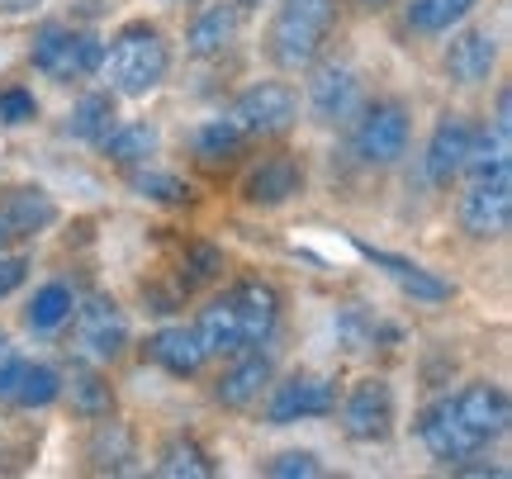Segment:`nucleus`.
<instances>
[{
  "mask_svg": "<svg viewBox=\"0 0 512 479\" xmlns=\"http://www.w3.org/2000/svg\"><path fill=\"white\" fill-rule=\"evenodd\" d=\"M299 190H304V166H299V157H290V152H275L266 162H256L252 171H247V181H242L247 204H266V209L294 200Z\"/></svg>",
  "mask_w": 512,
  "mask_h": 479,
  "instance_id": "f8f14e48",
  "label": "nucleus"
},
{
  "mask_svg": "<svg viewBox=\"0 0 512 479\" xmlns=\"http://www.w3.org/2000/svg\"><path fill=\"white\" fill-rule=\"evenodd\" d=\"M133 190L143 195V200H157V204H185L190 200V185L181 176H171V171H157V166H133Z\"/></svg>",
  "mask_w": 512,
  "mask_h": 479,
  "instance_id": "2f4dec72",
  "label": "nucleus"
},
{
  "mask_svg": "<svg viewBox=\"0 0 512 479\" xmlns=\"http://www.w3.org/2000/svg\"><path fill=\"white\" fill-rule=\"evenodd\" d=\"M266 475L271 479H318L323 465H318L313 451H285V456H275V461L266 465Z\"/></svg>",
  "mask_w": 512,
  "mask_h": 479,
  "instance_id": "473e14b6",
  "label": "nucleus"
},
{
  "mask_svg": "<svg viewBox=\"0 0 512 479\" xmlns=\"http://www.w3.org/2000/svg\"><path fill=\"white\" fill-rule=\"evenodd\" d=\"M57 399H67L76 418H91V423H95V418H110V413H114V389H110V380H105V375H100L95 366H86V361H81V366H72V375L62 380V394H57Z\"/></svg>",
  "mask_w": 512,
  "mask_h": 479,
  "instance_id": "a211bd4d",
  "label": "nucleus"
},
{
  "mask_svg": "<svg viewBox=\"0 0 512 479\" xmlns=\"http://www.w3.org/2000/svg\"><path fill=\"white\" fill-rule=\"evenodd\" d=\"M15 375H19V351L10 347V337L0 332V399L15 394Z\"/></svg>",
  "mask_w": 512,
  "mask_h": 479,
  "instance_id": "c9c22d12",
  "label": "nucleus"
},
{
  "mask_svg": "<svg viewBox=\"0 0 512 479\" xmlns=\"http://www.w3.org/2000/svg\"><path fill=\"white\" fill-rule=\"evenodd\" d=\"M418 432H422V446L432 451V461H441V465H465L479 446H484L475 432H470V423L460 418L456 399H441V404L427 408Z\"/></svg>",
  "mask_w": 512,
  "mask_h": 479,
  "instance_id": "9d476101",
  "label": "nucleus"
},
{
  "mask_svg": "<svg viewBox=\"0 0 512 479\" xmlns=\"http://www.w3.org/2000/svg\"><path fill=\"white\" fill-rule=\"evenodd\" d=\"M72 351L86 366H110L128 347V318L110 295H91L81 309H72Z\"/></svg>",
  "mask_w": 512,
  "mask_h": 479,
  "instance_id": "7ed1b4c3",
  "label": "nucleus"
},
{
  "mask_svg": "<svg viewBox=\"0 0 512 479\" xmlns=\"http://www.w3.org/2000/svg\"><path fill=\"white\" fill-rule=\"evenodd\" d=\"M361 257L370 261V266H380L384 276L394 280V285H403L413 299H422V304H441V299H451V285L441 276H432L427 266H418V261L408 257H394V252H380V247H366L361 242Z\"/></svg>",
  "mask_w": 512,
  "mask_h": 479,
  "instance_id": "dca6fc26",
  "label": "nucleus"
},
{
  "mask_svg": "<svg viewBox=\"0 0 512 479\" xmlns=\"http://www.w3.org/2000/svg\"><path fill=\"white\" fill-rule=\"evenodd\" d=\"M342 432L351 442H384L394 432V389L384 380L351 385L347 404H342Z\"/></svg>",
  "mask_w": 512,
  "mask_h": 479,
  "instance_id": "1a4fd4ad",
  "label": "nucleus"
},
{
  "mask_svg": "<svg viewBox=\"0 0 512 479\" xmlns=\"http://www.w3.org/2000/svg\"><path fill=\"white\" fill-rule=\"evenodd\" d=\"M228 299H233V309H238L247 347H261V342L275 332V323H280V290L266 285V280H242Z\"/></svg>",
  "mask_w": 512,
  "mask_h": 479,
  "instance_id": "2eb2a0df",
  "label": "nucleus"
},
{
  "mask_svg": "<svg viewBox=\"0 0 512 479\" xmlns=\"http://www.w3.org/2000/svg\"><path fill=\"white\" fill-rule=\"evenodd\" d=\"M494 62H498V43L489 34L470 29V34H460L456 43H451L446 72H451V81H460V86H479V81L494 76Z\"/></svg>",
  "mask_w": 512,
  "mask_h": 479,
  "instance_id": "6ab92c4d",
  "label": "nucleus"
},
{
  "mask_svg": "<svg viewBox=\"0 0 512 479\" xmlns=\"http://www.w3.org/2000/svg\"><path fill=\"white\" fill-rule=\"evenodd\" d=\"M5 219L15 228V238H34L43 228H53L57 223V204L48 200V190H38V185H19V190H5Z\"/></svg>",
  "mask_w": 512,
  "mask_h": 479,
  "instance_id": "aec40b11",
  "label": "nucleus"
},
{
  "mask_svg": "<svg viewBox=\"0 0 512 479\" xmlns=\"http://www.w3.org/2000/svg\"><path fill=\"white\" fill-rule=\"evenodd\" d=\"M38 0H5V10H10V15H24V10H34Z\"/></svg>",
  "mask_w": 512,
  "mask_h": 479,
  "instance_id": "4c0bfd02",
  "label": "nucleus"
},
{
  "mask_svg": "<svg viewBox=\"0 0 512 479\" xmlns=\"http://www.w3.org/2000/svg\"><path fill=\"white\" fill-rule=\"evenodd\" d=\"M166 5H195V0H166Z\"/></svg>",
  "mask_w": 512,
  "mask_h": 479,
  "instance_id": "a19ab883",
  "label": "nucleus"
},
{
  "mask_svg": "<svg viewBox=\"0 0 512 479\" xmlns=\"http://www.w3.org/2000/svg\"><path fill=\"white\" fill-rule=\"evenodd\" d=\"M470 124L460 119V114H446L437 129H432V143H427V157H422V166H427V181L432 185H451L465 171V157H470Z\"/></svg>",
  "mask_w": 512,
  "mask_h": 479,
  "instance_id": "ddd939ff",
  "label": "nucleus"
},
{
  "mask_svg": "<svg viewBox=\"0 0 512 479\" xmlns=\"http://www.w3.org/2000/svg\"><path fill=\"white\" fill-rule=\"evenodd\" d=\"M309 110L323 119V124H342L351 114L361 110V81L351 67L342 62H328V67H318L309 81Z\"/></svg>",
  "mask_w": 512,
  "mask_h": 479,
  "instance_id": "9b49d317",
  "label": "nucleus"
},
{
  "mask_svg": "<svg viewBox=\"0 0 512 479\" xmlns=\"http://www.w3.org/2000/svg\"><path fill=\"white\" fill-rule=\"evenodd\" d=\"M332 24H337V0H280L271 24V57L285 72L313 67L323 53Z\"/></svg>",
  "mask_w": 512,
  "mask_h": 479,
  "instance_id": "f03ea898",
  "label": "nucleus"
},
{
  "mask_svg": "<svg viewBox=\"0 0 512 479\" xmlns=\"http://www.w3.org/2000/svg\"><path fill=\"white\" fill-rule=\"evenodd\" d=\"M337 413V385L328 375H290L285 385H275L266 404V423H304V418H328Z\"/></svg>",
  "mask_w": 512,
  "mask_h": 479,
  "instance_id": "6e6552de",
  "label": "nucleus"
},
{
  "mask_svg": "<svg viewBox=\"0 0 512 479\" xmlns=\"http://www.w3.org/2000/svg\"><path fill=\"white\" fill-rule=\"evenodd\" d=\"M512 223V166L479 171L470 190L460 195V228L479 242H494Z\"/></svg>",
  "mask_w": 512,
  "mask_h": 479,
  "instance_id": "39448f33",
  "label": "nucleus"
},
{
  "mask_svg": "<svg viewBox=\"0 0 512 479\" xmlns=\"http://www.w3.org/2000/svg\"><path fill=\"white\" fill-rule=\"evenodd\" d=\"M100 148L110 152L119 166H143L157 152V129L152 124H114Z\"/></svg>",
  "mask_w": 512,
  "mask_h": 479,
  "instance_id": "cd10ccee",
  "label": "nucleus"
},
{
  "mask_svg": "<svg viewBox=\"0 0 512 479\" xmlns=\"http://www.w3.org/2000/svg\"><path fill=\"white\" fill-rule=\"evenodd\" d=\"M72 309H76L72 285H62V280H48L43 290H34L29 309H24V323H29L34 332H57L62 323H72Z\"/></svg>",
  "mask_w": 512,
  "mask_h": 479,
  "instance_id": "b1692460",
  "label": "nucleus"
},
{
  "mask_svg": "<svg viewBox=\"0 0 512 479\" xmlns=\"http://www.w3.org/2000/svg\"><path fill=\"white\" fill-rule=\"evenodd\" d=\"M24 276H29V261L24 257H0V299L15 295L19 285H24Z\"/></svg>",
  "mask_w": 512,
  "mask_h": 479,
  "instance_id": "e433bc0d",
  "label": "nucleus"
},
{
  "mask_svg": "<svg viewBox=\"0 0 512 479\" xmlns=\"http://www.w3.org/2000/svg\"><path fill=\"white\" fill-rule=\"evenodd\" d=\"M456 408L460 418L470 423V432H475L479 442H498L503 432H508L512 423V408H508V394L498 385H489V380H479V385H465L456 394Z\"/></svg>",
  "mask_w": 512,
  "mask_h": 479,
  "instance_id": "4468645a",
  "label": "nucleus"
},
{
  "mask_svg": "<svg viewBox=\"0 0 512 479\" xmlns=\"http://www.w3.org/2000/svg\"><path fill=\"white\" fill-rule=\"evenodd\" d=\"M147 356L157 361L162 370H171V375H195V370L209 361V351H204L200 332L195 328H162L147 337Z\"/></svg>",
  "mask_w": 512,
  "mask_h": 479,
  "instance_id": "f3484780",
  "label": "nucleus"
},
{
  "mask_svg": "<svg viewBox=\"0 0 512 479\" xmlns=\"http://www.w3.org/2000/svg\"><path fill=\"white\" fill-rule=\"evenodd\" d=\"M337 332H342L347 351H366L370 347V328H366V318H361V309H347L342 323H337Z\"/></svg>",
  "mask_w": 512,
  "mask_h": 479,
  "instance_id": "f704fd0d",
  "label": "nucleus"
},
{
  "mask_svg": "<svg viewBox=\"0 0 512 479\" xmlns=\"http://www.w3.org/2000/svg\"><path fill=\"white\" fill-rule=\"evenodd\" d=\"M91 461L100 465V470H110V475L128 470V461H138L133 432H128L124 423H100L95 427V437H91Z\"/></svg>",
  "mask_w": 512,
  "mask_h": 479,
  "instance_id": "c756f323",
  "label": "nucleus"
},
{
  "mask_svg": "<svg viewBox=\"0 0 512 479\" xmlns=\"http://www.w3.org/2000/svg\"><path fill=\"white\" fill-rule=\"evenodd\" d=\"M266 385H271V361H266L261 351H252V356H242L238 366L219 380L214 399H219L223 408H252L256 399H261V389H266Z\"/></svg>",
  "mask_w": 512,
  "mask_h": 479,
  "instance_id": "4be33fe9",
  "label": "nucleus"
},
{
  "mask_svg": "<svg viewBox=\"0 0 512 479\" xmlns=\"http://www.w3.org/2000/svg\"><path fill=\"white\" fill-rule=\"evenodd\" d=\"M294 119H299V95L285 81H261L252 91H242L238 105L228 110V124L242 138H280L294 129Z\"/></svg>",
  "mask_w": 512,
  "mask_h": 479,
  "instance_id": "423d86ee",
  "label": "nucleus"
},
{
  "mask_svg": "<svg viewBox=\"0 0 512 479\" xmlns=\"http://www.w3.org/2000/svg\"><path fill=\"white\" fill-rule=\"evenodd\" d=\"M242 143H247V138H242L228 119H209L204 129H195V157H200L204 166L233 162V157L242 152Z\"/></svg>",
  "mask_w": 512,
  "mask_h": 479,
  "instance_id": "7c9ffc66",
  "label": "nucleus"
},
{
  "mask_svg": "<svg viewBox=\"0 0 512 479\" xmlns=\"http://www.w3.org/2000/svg\"><path fill=\"white\" fill-rule=\"evenodd\" d=\"M200 342L209 356H238V351H247V337H242V323H238V309H233V299L223 295L214 299L209 309L200 314Z\"/></svg>",
  "mask_w": 512,
  "mask_h": 479,
  "instance_id": "5701e85b",
  "label": "nucleus"
},
{
  "mask_svg": "<svg viewBox=\"0 0 512 479\" xmlns=\"http://www.w3.org/2000/svg\"><path fill=\"white\" fill-rule=\"evenodd\" d=\"M166 67H171V48H166L162 29L147 19L124 24L114 34L110 53H100V72L114 95H152L166 81Z\"/></svg>",
  "mask_w": 512,
  "mask_h": 479,
  "instance_id": "f257e3e1",
  "label": "nucleus"
},
{
  "mask_svg": "<svg viewBox=\"0 0 512 479\" xmlns=\"http://www.w3.org/2000/svg\"><path fill=\"white\" fill-rule=\"evenodd\" d=\"M408 152V110L399 100H375L356 124V157L366 166H394Z\"/></svg>",
  "mask_w": 512,
  "mask_h": 479,
  "instance_id": "0eeeda50",
  "label": "nucleus"
},
{
  "mask_svg": "<svg viewBox=\"0 0 512 479\" xmlns=\"http://www.w3.org/2000/svg\"><path fill=\"white\" fill-rule=\"evenodd\" d=\"M34 67L53 81H81V76L100 72V38L72 24H43L34 34Z\"/></svg>",
  "mask_w": 512,
  "mask_h": 479,
  "instance_id": "20e7f679",
  "label": "nucleus"
},
{
  "mask_svg": "<svg viewBox=\"0 0 512 479\" xmlns=\"http://www.w3.org/2000/svg\"><path fill=\"white\" fill-rule=\"evenodd\" d=\"M114 129V91H91L76 100L72 119H67V133L81 138V143H105V133Z\"/></svg>",
  "mask_w": 512,
  "mask_h": 479,
  "instance_id": "393cba45",
  "label": "nucleus"
},
{
  "mask_svg": "<svg viewBox=\"0 0 512 479\" xmlns=\"http://www.w3.org/2000/svg\"><path fill=\"white\" fill-rule=\"evenodd\" d=\"M233 5H238V10H256V5H261V0H233Z\"/></svg>",
  "mask_w": 512,
  "mask_h": 479,
  "instance_id": "ea45409f",
  "label": "nucleus"
},
{
  "mask_svg": "<svg viewBox=\"0 0 512 479\" xmlns=\"http://www.w3.org/2000/svg\"><path fill=\"white\" fill-rule=\"evenodd\" d=\"M157 475L162 479H209L214 475V461H209V451H204L200 442L176 437V442H166L162 461H157Z\"/></svg>",
  "mask_w": 512,
  "mask_h": 479,
  "instance_id": "c85d7f7f",
  "label": "nucleus"
},
{
  "mask_svg": "<svg viewBox=\"0 0 512 479\" xmlns=\"http://www.w3.org/2000/svg\"><path fill=\"white\" fill-rule=\"evenodd\" d=\"M479 0H408V24L418 34H451Z\"/></svg>",
  "mask_w": 512,
  "mask_h": 479,
  "instance_id": "bb28decb",
  "label": "nucleus"
},
{
  "mask_svg": "<svg viewBox=\"0 0 512 479\" xmlns=\"http://www.w3.org/2000/svg\"><path fill=\"white\" fill-rule=\"evenodd\" d=\"M10 238H15V228H10V219H5V209H0V247H5Z\"/></svg>",
  "mask_w": 512,
  "mask_h": 479,
  "instance_id": "58836bf2",
  "label": "nucleus"
},
{
  "mask_svg": "<svg viewBox=\"0 0 512 479\" xmlns=\"http://www.w3.org/2000/svg\"><path fill=\"white\" fill-rule=\"evenodd\" d=\"M57 394H62V375L53 366H43V361H19V375H15V399L19 408H48L57 404Z\"/></svg>",
  "mask_w": 512,
  "mask_h": 479,
  "instance_id": "a878e982",
  "label": "nucleus"
},
{
  "mask_svg": "<svg viewBox=\"0 0 512 479\" xmlns=\"http://www.w3.org/2000/svg\"><path fill=\"white\" fill-rule=\"evenodd\" d=\"M238 5H209L190 24V53L195 57H223L238 43Z\"/></svg>",
  "mask_w": 512,
  "mask_h": 479,
  "instance_id": "412c9836",
  "label": "nucleus"
},
{
  "mask_svg": "<svg viewBox=\"0 0 512 479\" xmlns=\"http://www.w3.org/2000/svg\"><path fill=\"white\" fill-rule=\"evenodd\" d=\"M34 114H38V100L24 91V86H5V91H0V119H5V124H29Z\"/></svg>",
  "mask_w": 512,
  "mask_h": 479,
  "instance_id": "72a5a7b5",
  "label": "nucleus"
}]
</instances>
